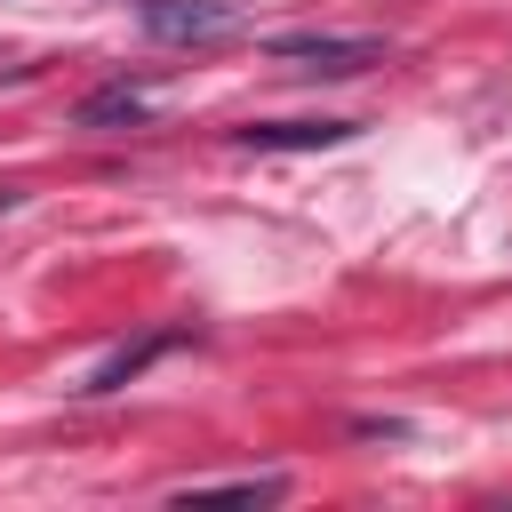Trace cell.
I'll list each match as a JSON object with an SVG mask.
<instances>
[{"mask_svg": "<svg viewBox=\"0 0 512 512\" xmlns=\"http://www.w3.org/2000/svg\"><path fill=\"white\" fill-rule=\"evenodd\" d=\"M272 56L304 80H352V72H376L392 56V40H376V32H280Z\"/></svg>", "mask_w": 512, "mask_h": 512, "instance_id": "6da1fadb", "label": "cell"}, {"mask_svg": "<svg viewBox=\"0 0 512 512\" xmlns=\"http://www.w3.org/2000/svg\"><path fill=\"white\" fill-rule=\"evenodd\" d=\"M360 120H248L240 144L248 152H328V144H352Z\"/></svg>", "mask_w": 512, "mask_h": 512, "instance_id": "3957f363", "label": "cell"}, {"mask_svg": "<svg viewBox=\"0 0 512 512\" xmlns=\"http://www.w3.org/2000/svg\"><path fill=\"white\" fill-rule=\"evenodd\" d=\"M176 496H240V504H272V496H288V480H280V472H224V480H184Z\"/></svg>", "mask_w": 512, "mask_h": 512, "instance_id": "8992f818", "label": "cell"}, {"mask_svg": "<svg viewBox=\"0 0 512 512\" xmlns=\"http://www.w3.org/2000/svg\"><path fill=\"white\" fill-rule=\"evenodd\" d=\"M176 344H184V336H176V328H152V336H144V344H120V352H112V360H96V368H88V384H80V392H88V400H104V392H120V384H128V376H144V368H152V360H160V352H176Z\"/></svg>", "mask_w": 512, "mask_h": 512, "instance_id": "277c9868", "label": "cell"}, {"mask_svg": "<svg viewBox=\"0 0 512 512\" xmlns=\"http://www.w3.org/2000/svg\"><path fill=\"white\" fill-rule=\"evenodd\" d=\"M72 120H80V128H136V120H144V88H136V80H112V88L80 96Z\"/></svg>", "mask_w": 512, "mask_h": 512, "instance_id": "5b68a950", "label": "cell"}, {"mask_svg": "<svg viewBox=\"0 0 512 512\" xmlns=\"http://www.w3.org/2000/svg\"><path fill=\"white\" fill-rule=\"evenodd\" d=\"M136 16H144V40H160V48H200V40L240 32L232 0H144Z\"/></svg>", "mask_w": 512, "mask_h": 512, "instance_id": "7a4b0ae2", "label": "cell"}]
</instances>
